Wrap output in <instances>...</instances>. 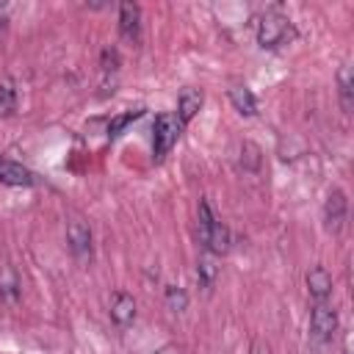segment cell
I'll list each match as a JSON object with an SVG mask.
<instances>
[{
  "label": "cell",
  "mask_w": 354,
  "mask_h": 354,
  "mask_svg": "<svg viewBox=\"0 0 354 354\" xmlns=\"http://www.w3.org/2000/svg\"><path fill=\"white\" fill-rule=\"evenodd\" d=\"M14 108H17V86L8 75H3L0 77V111L11 113Z\"/></svg>",
  "instance_id": "obj_17"
},
{
  "label": "cell",
  "mask_w": 354,
  "mask_h": 354,
  "mask_svg": "<svg viewBox=\"0 0 354 354\" xmlns=\"http://www.w3.org/2000/svg\"><path fill=\"white\" fill-rule=\"evenodd\" d=\"M108 313H111V321L116 326H130L136 321V299L124 290H116L111 296V310Z\"/></svg>",
  "instance_id": "obj_7"
},
{
  "label": "cell",
  "mask_w": 354,
  "mask_h": 354,
  "mask_svg": "<svg viewBox=\"0 0 354 354\" xmlns=\"http://www.w3.org/2000/svg\"><path fill=\"white\" fill-rule=\"evenodd\" d=\"M144 111L141 108H136V111H124V113H119V116H113L111 122H108V136H119L130 122H136L138 116H141Z\"/></svg>",
  "instance_id": "obj_19"
},
{
  "label": "cell",
  "mask_w": 354,
  "mask_h": 354,
  "mask_svg": "<svg viewBox=\"0 0 354 354\" xmlns=\"http://www.w3.org/2000/svg\"><path fill=\"white\" fill-rule=\"evenodd\" d=\"M163 296H166V304H169L171 313H183L188 307V293L180 285H166L163 288Z\"/></svg>",
  "instance_id": "obj_18"
},
{
  "label": "cell",
  "mask_w": 354,
  "mask_h": 354,
  "mask_svg": "<svg viewBox=\"0 0 354 354\" xmlns=\"http://www.w3.org/2000/svg\"><path fill=\"white\" fill-rule=\"evenodd\" d=\"M216 277H218L216 257H213V254H202V257L196 260V279H199V285L213 288V285H216Z\"/></svg>",
  "instance_id": "obj_14"
},
{
  "label": "cell",
  "mask_w": 354,
  "mask_h": 354,
  "mask_svg": "<svg viewBox=\"0 0 354 354\" xmlns=\"http://www.w3.org/2000/svg\"><path fill=\"white\" fill-rule=\"evenodd\" d=\"M0 183L6 185H36V174L14 160H0Z\"/></svg>",
  "instance_id": "obj_10"
},
{
  "label": "cell",
  "mask_w": 354,
  "mask_h": 354,
  "mask_svg": "<svg viewBox=\"0 0 354 354\" xmlns=\"http://www.w3.org/2000/svg\"><path fill=\"white\" fill-rule=\"evenodd\" d=\"M180 130H183V124L174 113H158L155 116V124H152V152H155V158L169 155V149L180 138Z\"/></svg>",
  "instance_id": "obj_2"
},
{
  "label": "cell",
  "mask_w": 354,
  "mask_h": 354,
  "mask_svg": "<svg viewBox=\"0 0 354 354\" xmlns=\"http://www.w3.org/2000/svg\"><path fill=\"white\" fill-rule=\"evenodd\" d=\"M19 293H22V288H19V274L14 271V266L3 263V266H0V299L8 301V304H14V301L19 299Z\"/></svg>",
  "instance_id": "obj_12"
},
{
  "label": "cell",
  "mask_w": 354,
  "mask_h": 354,
  "mask_svg": "<svg viewBox=\"0 0 354 354\" xmlns=\"http://www.w3.org/2000/svg\"><path fill=\"white\" fill-rule=\"evenodd\" d=\"M202 102H205V97H202L199 88H185L180 94V100H177V119H180V124L191 122L196 116V111L202 108Z\"/></svg>",
  "instance_id": "obj_11"
},
{
  "label": "cell",
  "mask_w": 354,
  "mask_h": 354,
  "mask_svg": "<svg viewBox=\"0 0 354 354\" xmlns=\"http://www.w3.org/2000/svg\"><path fill=\"white\" fill-rule=\"evenodd\" d=\"M241 166H243V171H260V166H263V149L254 141H243L241 144Z\"/></svg>",
  "instance_id": "obj_16"
},
{
  "label": "cell",
  "mask_w": 354,
  "mask_h": 354,
  "mask_svg": "<svg viewBox=\"0 0 354 354\" xmlns=\"http://www.w3.org/2000/svg\"><path fill=\"white\" fill-rule=\"evenodd\" d=\"M304 282H307V290H310V296L315 299V301H324L329 293H332V274L324 268V266H313L310 271H307V277H304Z\"/></svg>",
  "instance_id": "obj_8"
},
{
  "label": "cell",
  "mask_w": 354,
  "mask_h": 354,
  "mask_svg": "<svg viewBox=\"0 0 354 354\" xmlns=\"http://www.w3.org/2000/svg\"><path fill=\"white\" fill-rule=\"evenodd\" d=\"M346 216H348V199H346V191L340 188H332L326 194V202H324V221L332 232H340L343 224H346Z\"/></svg>",
  "instance_id": "obj_3"
},
{
  "label": "cell",
  "mask_w": 354,
  "mask_h": 354,
  "mask_svg": "<svg viewBox=\"0 0 354 354\" xmlns=\"http://www.w3.org/2000/svg\"><path fill=\"white\" fill-rule=\"evenodd\" d=\"M66 243H69L75 257H80V260L91 257V230H88V224L80 221V218H72L66 224Z\"/></svg>",
  "instance_id": "obj_6"
},
{
  "label": "cell",
  "mask_w": 354,
  "mask_h": 354,
  "mask_svg": "<svg viewBox=\"0 0 354 354\" xmlns=\"http://www.w3.org/2000/svg\"><path fill=\"white\" fill-rule=\"evenodd\" d=\"M199 235H202V243L207 246V252H210V254H224V252H230V246H232L230 227H227V224H221L218 218H216V221H210L207 227H199Z\"/></svg>",
  "instance_id": "obj_5"
},
{
  "label": "cell",
  "mask_w": 354,
  "mask_h": 354,
  "mask_svg": "<svg viewBox=\"0 0 354 354\" xmlns=\"http://www.w3.org/2000/svg\"><path fill=\"white\" fill-rule=\"evenodd\" d=\"M100 66H102L105 72L119 69V53H116L113 47H105V50H102V55H100Z\"/></svg>",
  "instance_id": "obj_20"
},
{
  "label": "cell",
  "mask_w": 354,
  "mask_h": 354,
  "mask_svg": "<svg viewBox=\"0 0 354 354\" xmlns=\"http://www.w3.org/2000/svg\"><path fill=\"white\" fill-rule=\"evenodd\" d=\"M337 91H340V102L346 111H351V97H354V77H351V66L343 64L337 69Z\"/></svg>",
  "instance_id": "obj_15"
},
{
  "label": "cell",
  "mask_w": 354,
  "mask_h": 354,
  "mask_svg": "<svg viewBox=\"0 0 354 354\" xmlns=\"http://www.w3.org/2000/svg\"><path fill=\"white\" fill-rule=\"evenodd\" d=\"M249 354H271V346H268V343H263V340H254V343H252V348H249Z\"/></svg>",
  "instance_id": "obj_21"
},
{
  "label": "cell",
  "mask_w": 354,
  "mask_h": 354,
  "mask_svg": "<svg viewBox=\"0 0 354 354\" xmlns=\"http://www.w3.org/2000/svg\"><path fill=\"white\" fill-rule=\"evenodd\" d=\"M119 30L130 41L138 39V33H141V8L136 3H122L119 6Z\"/></svg>",
  "instance_id": "obj_9"
},
{
  "label": "cell",
  "mask_w": 354,
  "mask_h": 354,
  "mask_svg": "<svg viewBox=\"0 0 354 354\" xmlns=\"http://www.w3.org/2000/svg\"><path fill=\"white\" fill-rule=\"evenodd\" d=\"M230 100H232L238 113H243V116H254L257 113V100L246 86H230Z\"/></svg>",
  "instance_id": "obj_13"
},
{
  "label": "cell",
  "mask_w": 354,
  "mask_h": 354,
  "mask_svg": "<svg viewBox=\"0 0 354 354\" xmlns=\"http://www.w3.org/2000/svg\"><path fill=\"white\" fill-rule=\"evenodd\" d=\"M290 19L282 17V14H263L257 19V28H254V36H257V44L263 50H274L279 44H285L290 39Z\"/></svg>",
  "instance_id": "obj_1"
},
{
  "label": "cell",
  "mask_w": 354,
  "mask_h": 354,
  "mask_svg": "<svg viewBox=\"0 0 354 354\" xmlns=\"http://www.w3.org/2000/svg\"><path fill=\"white\" fill-rule=\"evenodd\" d=\"M310 329L318 340H329L337 332V313L335 307H329L326 301H318L310 313Z\"/></svg>",
  "instance_id": "obj_4"
}]
</instances>
